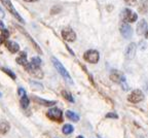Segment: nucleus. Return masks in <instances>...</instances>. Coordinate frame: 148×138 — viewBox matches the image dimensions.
I'll use <instances>...</instances> for the list:
<instances>
[{
  "instance_id": "obj_28",
  "label": "nucleus",
  "mask_w": 148,
  "mask_h": 138,
  "mask_svg": "<svg viewBox=\"0 0 148 138\" xmlns=\"http://www.w3.org/2000/svg\"><path fill=\"white\" fill-rule=\"evenodd\" d=\"M2 35L5 37V39H6V38H8V36H9V33H8V31H7L6 29H3V30H2Z\"/></svg>"
},
{
  "instance_id": "obj_25",
  "label": "nucleus",
  "mask_w": 148,
  "mask_h": 138,
  "mask_svg": "<svg viewBox=\"0 0 148 138\" xmlns=\"http://www.w3.org/2000/svg\"><path fill=\"white\" fill-rule=\"evenodd\" d=\"M18 96H20V97L26 96V92H25V90H24L23 88H18Z\"/></svg>"
},
{
  "instance_id": "obj_12",
  "label": "nucleus",
  "mask_w": 148,
  "mask_h": 138,
  "mask_svg": "<svg viewBox=\"0 0 148 138\" xmlns=\"http://www.w3.org/2000/svg\"><path fill=\"white\" fill-rule=\"evenodd\" d=\"M5 46H6L7 50L12 54H16V52H18V50H20L18 44L16 43V41H12V40H8V41L5 42Z\"/></svg>"
},
{
  "instance_id": "obj_24",
  "label": "nucleus",
  "mask_w": 148,
  "mask_h": 138,
  "mask_svg": "<svg viewBox=\"0 0 148 138\" xmlns=\"http://www.w3.org/2000/svg\"><path fill=\"white\" fill-rule=\"evenodd\" d=\"M3 71H4L6 74H8V75L10 76V77H12V79H16V74H14L12 71H10L9 69H7V68H3Z\"/></svg>"
},
{
  "instance_id": "obj_23",
  "label": "nucleus",
  "mask_w": 148,
  "mask_h": 138,
  "mask_svg": "<svg viewBox=\"0 0 148 138\" xmlns=\"http://www.w3.org/2000/svg\"><path fill=\"white\" fill-rule=\"evenodd\" d=\"M30 85H31V87H32L33 89H42V85H41V83H37V81H31Z\"/></svg>"
},
{
  "instance_id": "obj_6",
  "label": "nucleus",
  "mask_w": 148,
  "mask_h": 138,
  "mask_svg": "<svg viewBox=\"0 0 148 138\" xmlns=\"http://www.w3.org/2000/svg\"><path fill=\"white\" fill-rule=\"evenodd\" d=\"M144 94L141 90H134L127 97V100L132 103H139V102L143 101Z\"/></svg>"
},
{
  "instance_id": "obj_14",
  "label": "nucleus",
  "mask_w": 148,
  "mask_h": 138,
  "mask_svg": "<svg viewBox=\"0 0 148 138\" xmlns=\"http://www.w3.org/2000/svg\"><path fill=\"white\" fill-rule=\"evenodd\" d=\"M146 31H147V23L145 20H141L137 25V34L142 35L146 33Z\"/></svg>"
},
{
  "instance_id": "obj_18",
  "label": "nucleus",
  "mask_w": 148,
  "mask_h": 138,
  "mask_svg": "<svg viewBox=\"0 0 148 138\" xmlns=\"http://www.w3.org/2000/svg\"><path fill=\"white\" fill-rule=\"evenodd\" d=\"M62 131H63V133H64V134L68 135V134H71L72 132L74 131V128H73V126H72V125L66 124V125H64V127H63Z\"/></svg>"
},
{
  "instance_id": "obj_10",
  "label": "nucleus",
  "mask_w": 148,
  "mask_h": 138,
  "mask_svg": "<svg viewBox=\"0 0 148 138\" xmlns=\"http://www.w3.org/2000/svg\"><path fill=\"white\" fill-rule=\"evenodd\" d=\"M120 33H121V35H123L125 38H127V39L131 38L133 34L132 28H131L130 25H127V23H123L120 25Z\"/></svg>"
},
{
  "instance_id": "obj_27",
  "label": "nucleus",
  "mask_w": 148,
  "mask_h": 138,
  "mask_svg": "<svg viewBox=\"0 0 148 138\" xmlns=\"http://www.w3.org/2000/svg\"><path fill=\"white\" fill-rule=\"evenodd\" d=\"M137 0H125V2L127 3V5H135L136 4Z\"/></svg>"
},
{
  "instance_id": "obj_11",
  "label": "nucleus",
  "mask_w": 148,
  "mask_h": 138,
  "mask_svg": "<svg viewBox=\"0 0 148 138\" xmlns=\"http://www.w3.org/2000/svg\"><path fill=\"white\" fill-rule=\"evenodd\" d=\"M110 79L114 83H125V77H123L117 70H112L110 74Z\"/></svg>"
},
{
  "instance_id": "obj_8",
  "label": "nucleus",
  "mask_w": 148,
  "mask_h": 138,
  "mask_svg": "<svg viewBox=\"0 0 148 138\" xmlns=\"http://www.w3.org/2000/svg\"><path fill=\"white\" fill-rule=\"evenodd\" d=\"M61 35H62V37L64 38V40H66V41L72 42L76 39V34H75V32H74L72 29H70V28H67V29L62 30Z\"/></svg>"
},
{
  "instance_id": "obj_31",
  "label": "nucleus",
  "mask_w": 148,
  "mask_h": 138,
  "mask_svg": "<svg viewBox=\"0 0 148 138\" xmlns=\"http://www.w3.org/2000/svg\"><path fill=\"white\" fill-rule=\"evenodd\" d=\"M4 17V12H2V9L0 8V18H3Z\"/></svg>"
},
{
  "instance_id": "obj_9",
  "label": "nucleus",
  "mask_w": 148,
  "mask_h": 138,
  "mask_svg": "<svg viewBox=\"0 0 148 138\" xmlns=\"http://www.w3.org/2000/svg\"><path fill=\"white\" fill-rule=\"evenodd\" d=\"M136 51H137V46L135 42H132V43H130L129 46H127L125 48V56L127 58V60H131L133 58L135 57L136 55Z\"/></svg>"
},
{
  "instance_id": "obj_33",
  "label": "nucleus",
  "mask_w": 148,
  "mask_h": 138,
  "mask_svg": "<svg viewBox=\"0 0 148 138\" xmlns=\"http://www.w3.org/2000/svg\"><path fill=\"white\" fill-rule=\"evenodd\" d=\"M145 37H146V38L148 39V30L146 31V33H145Z\"/></svg>"
},
{
  "instance_id": "obj_19",
  "label": "nucleus",
  "mask_w": 148,
  "mask_h": 138,
  "mask_svg": "<svg viewBox=\"0 0 148 138\" xmlns=\"http://www.w3.org/2000/svg\"><path fill=\"white\" fill-rule=\"evenodd\" d=\"M62 96L64 97L65 99L68 100L69 102H74V99H73V97H72V95L70 94L68 91H62Z\"/></svg>"
},
{
  "instance_id": "obj_16",
  "label": "nucleus",
  "mask_w": 148,
  "mask_h": 138,
  "mask_svg": "<svg viewBox=\"0 0 148 138\" xmlns=\"http://www.w3.org/2000/svg\"><path fill=\"white\" fill-rule=\"evenodd\" d=\"M10 129L8 122L6 121H0V133L1 134H6Z\"/></svg>"
},
{
  "instance_id": "obj_3",
  "label": "nucleus",
  "mask_w": 148,
  "mask_h": 138,
  "mask_svg": "<svg viewBox=\"0 0 148 138\" xmlns=\"http://www.w3.org/2000/svg\"><path fill=\"white\" fill-rule=\"evenodd\" d=\"M83 59L88 63H92V64H96L98 63L100 59V55L99 52L96 51V50H88L84 53V56H83Z\"/></svg>"
},
{
  "instance_id": "obj_35",
  "label": "nucleus",
  "mask_w": 148,
  "mask_h": 138,
  "mask_svg": "<svg viewBox=\"0 0 148 138\" xmlns=\"http://www.w3.org/2000/svg\"><path fill=\"white\" fill-rule=\"evenodd\" d=\"M1 96H2V93H1V92H0V97H1Z\"/></svg>"
},
{
  "instance_id": "obj_20",
  "label": "nucleus",
  "mask_w": 148,
  "mask_h": 138,
  "mask_svg": "<svg viewBox=\"0 0 148 138\" xmlns=\"http://www.w3.org/2000/svg\"><path fill=\"white\" fill-rule=\"evenodd\" d=\"M139 10L140 12H146L148 10V0H145L141 3L140 7H139Z\"/></svg>"
},
{
  "instance_id": "obj_7",
  "label": "nucleus",
  "mask_w": 148,
  "mask_h": 138,
  "mask_svg": "<svg viewBox=\"0 0 148 138\" xmlns=\"http://www.w3.org/2000/svg\"><path fill=\"white\" fill-rule=\"evenodd\" d=\"M123 18L125 22H129V23H134V22L137 21L138 19V16H137L136 12H132L131 9L125 8L123 12Z\"/></svg>"
},
{
  "instance_id": "obj_29",
  "label": "nucleus",
  "mask_w": 148,
  "mask_h": 138,
  "mask_svg": "<svg viewBox=\"0 0 148 138\" xmlns=\"http://www.w3.org/2000/svg\"><path fill=\"white\" fill-rule=\"evenodd\" d=\"M4 40H5V37L3 35H0V44L2 43V42H4Z\"/></svg>"
},
{
  "instance_id": "obj_13",
  "label": "nucleus",
  "mask_w": 148,
  "mask_h": 138,
  "mask_svg": "<svg viewBox=\"0 0 148 138\" xmlns=\"http://www.w3.org/2000/svg\"><path fill=\"white\" fill-rule=\"evenodd\" d=\"M32 100L34 102H37L38 104L40 105H43V106H51V105H55L57 102L56 101H49V100H44V99H41V98H38L36 96H33L32 97Z\"/></svg>"
},
{
  "instance_id": "obj_17",
  "label": "nucleus",
  "mask_w": 148,
  "mask_h": 138,
  "mask_svg": "<svg viewBox=\"0 0 148 138\" xmlns=\"http://www.w3.org/2000/svg\"><path fill=\"white\" fill-rule=\"evenodd\" d=\"M66 117H67L68 119H70L71 121H73V122H78L79 121V115L74 112V111H71V110L66 111Z\"/></svg>"
},
{
  "instance_id": "obj_22",
  "label": "nucleus",
  "mask_w": 148,
  "mask_h": 138,
  "mask_svg": "<svg viewBox=\"0 0 148 138\" xmlns=\"http://www.w3.org/2000/svg\"><path fill=\"white\" fill-rule=\"evenodd\" d=\"M31 63H32L33 65H35V66H40V64H41V60H40L39 57H34L32 58V60H31Z\"/></svg>"
},
{
  "instance_id": "obj_4",
  "label": "nucleus",
  "mask_w": 148,
  "mask_h": 138,
  "mask_svg": "<svg viewBox=\"0 0 148 138\" xmlns=\"http://www.w3.org/2000/svg\"><path fill=\"white\" fill-rule=\"evenodd\" d=\"M1 2H2V4L5 6V8L8 10L10 14H12V16L14 17V18L18 20V21H20L21 23H25L23 20V18H22L20 14H18V12H16V9L14 7V5H12V3L10 2V0H1Z\"/></svg>"
},
{
  "instance_id": "obj_15",
  "label": "nucleus",
  "mask_w": 148,
  "mask_h": 138,
  "mask_svg": "<svg viewBox=\"0 0 148 138\" xmlns=\"http://www.w3.org/2000/svg\"><path fill=\"white\" fill-rule=\"evenodd\" d=\"M16 63L20 65H23L24 67H26L28 64H29V62H28L27 60V55H26L25 52H22L21 54H20V56H18V58H16Z\"/></svg>"
},
{
  "instance_id": "obj_2",
  "label": "nucleus",
  "mask_w": 148,
  "mask_h": 138,
  "mask_svg": "<svg viewBox=\"0 0 148 138\" xmlns=\"http://www.w3.org/2000/svg\"><path fill=\"white\" fill-rule=\"evenodd\" d=\"M46 117L51 121H56V122H59V123L63 122V112L61 109H59L57 107L49 109V111L46 112Z\"/></svg>"
},
{
  "instance_id": "obj_30",
  "label": "nucleus",
  "mask_w": 148,
  "mask_h": 138,
  "mask_svg": "<svg viewBox=\"0 0 148 138\" xmlns=\"http://www.w3.org/2000/svg\"><path fill=\"white\" fill-rule=\"evenodd\" d=\"M3 29H4V24L0 21V30H3Z\"/></svg>"
},
{
  "instance_id": "obj_5",
  "label": "nucleus",
  "mask_w": 148,
  "mask_h": 138,
  "mask_svg": "<svg viewBox=\"0 0 148 138\" xmlns=\"http://www.w3.org/2000/svg\"><path fill=\"white\" fill-rule=\"evenodd\" d=\"M25 68H26V70H27L31 75L34 76V77H36V78H42L43 77V72H42L41 69H40L38 66L33 65L32 63H29Z\"/></svg>"
},
{
  "instance_id": "obj_1",
  "label": "nucleus",
  "mask_w": 148,
  "mask_h": 138,
  "mask_svg": "<svg viewBox=\"0 0 148 138\" xmlns=\"http://www.w3.org/2000/svg\"><path fill=\"white\" fill-rule=\"evenodd\" d=\"M51 62H53V66H55V68L58 70V72L61 74V75L64 77V79L67 83H73V81H72V78H71V76H70V74H69V72L67 71V69L65 68L64 66L62 65V63L60 62V61L57 59V58H55V57H51Z\"/></svg>"
},
{
  "instance_id": "obj_32",
  "label": "nucleus",
  "mask_w": 148,
  "mask_h": 138,
  "mask_svg": "<svg viewBox=\"0 0 148 138\" xmlns=\"http://www.w3.org/2000/svg\"><path fill=\"white\" fill-rule=\"evenodd\" d=\"M26 2H35V1H37V0H25Z\"/></svg>"
},
{
  "instance_id": "obj_34",
  "label": "nucleus",
  "mask_w": 148,
  "mask_h": 138,
  "mask_svg": "<svg viewBox=\"0 0 148 138\" xmlns=\"http://www.w3.org/2000/svg\"><path fill=\"white\" fill-rule=\"evenodd\" d=\"M76 138H83V137H82V136H77Z\"/></svg>"
},
{
  "instance_id": "obj_21",
  "label": "nucleus",
  "mask_w": 148,
  "mask_h": 138,
  "mask_svg": "<svg viewBox=\"0 0 148 138\" xmlns=\"http://www.w3.org/2000/svg\"><path fill=\"white\" fill-rule=\"evenodd\" d=\"M21 105L23 108H27L28 106H29V98L27 97V95L23 96L21 98Z\"/></svg>"
},
{
  "instance_id": "obj_26",
  "label": "nucleus",
  "mask_w": 148,
  "mask_h": 138,
  "mask_svg": "<svg viewBox=\"0 0 148 138\" xmlns=\"http://www.w3.org/2000/svg\"><path fill=\"white\" fill-rule=\"evenodd\" d=\"M106 117H111V119H117L118 115H116V113H114V112H109V113H107V115H106Z\"/></svg>"
}]
</instances>
